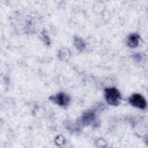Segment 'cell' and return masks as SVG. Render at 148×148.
Wrapping results in <instances>:
<instances>
[{
    "label": "cell",
    "mask_w": 148,
    "mask_h": 148,
    "mask_svg": "<svg viewBox=\"0 0 148 148\" xmlns=\"http://www.w3.org/2000/svg\"><path fill=\"white\" fill-rule=\"evenodd\" d=\"M105 96L106 101L110 105L117 106L119 104L120 99V94L114 87L108 88L105 90Z\"/></svg>",
    "instance_id": "obj_1"
},
{
    "label": "cell",
    "mask_w": 148,
    "mask_h": 148,
    "mask_svg": "<svg viewBox=\"0 0 148 148\" xmlns=\"http://www.w3.org/2000/svg\"><path fill=\"white\" fill-rule=\"evenodd\" d=\"M130 103L133 106L141 109H145L146 107V102L145 98L139 94H134L129 99Z\"/></svg>",
    "instance_id": "obj_2"
},
{
    "label": "cell",
    "mask_w": 148,
    "mask_h": 148,
    "mask_svg": "<svg viewBox=\"0 0 148 148\" xmlns=\"http://www.w3.org/2000/svg\"><path fill=\"white\" fill-rule=\"evenodd\" d=\"M139 36L137 34H131L128 38V45L131 47H135L138 45Z\"/></svg>",
    "instance_id": "obj_4"
},
{
    "label": "cell",
    "mask_w": 148,
    "mask_h": 148,
    "mask_svg": "<svg viewBox=\"0 0 148 148\" xmlns=\"http://www.w3.org/2000/svg\"><path fill=\"white\" fill-rule=\"evenodd\" d=\"M94 114L91 112H88L85 113V114L83 117V121L84 123L86 124H89L90 121L93 119Z\"/></svg>",
    "instance_id": "obj_5"
},
{
    "label": "cell",
    "mask_w": 148,
    "mask_h": 148,
    "mask_svg": "<svg viewBox=\"0 0 148 148\" xmlns=\"http://www.w3.org/2000/svg\"><path fill=\"white\" fill-rule=\"evenodd\" d=\"M50 99L53 102L58 104L59 105L62 106H65L68 105L70 101L69 97L67 95L62 92L59 93L56 96L51 97Z\"/></svg>",
    "instance_id": "obj_3"
}]
</instances>
